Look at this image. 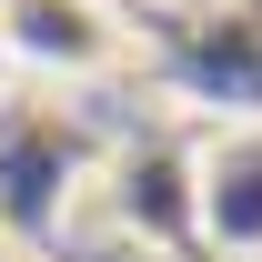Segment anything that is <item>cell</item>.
<instances>
[{"label":"cell","instance_id":"6da1fadb","mask_svg":"<svg viewBox=\"0 0 262 262\" xmlns=\"http://www.w3.org/2000/svg\"><path fill=\"white\" fill-rule=\"evenodd\" d=\"M182 212L202 252L262 262V111H232L182 151Z\"/></svg>","mask_w":262,"mask_h":262},{"label":"cell","instance_id":"7a4b0ae2","mask_svg":"<svg viewBox=\"0 0 262 262\" xmlns=\"http://www.w3.org/2000/svg\"><path fill=\"white\" fill-rule=\"evenodd\" d=\"M0 20H10V61L40 71V81H61V91L111 81L131 61V20L111 0H0Z\"/></svg>","mask_w":262,"mask_h":262},{"label":"cell","instance_id":"3957f363","mask_svg":"<svg viewBox=\"0 0 262 262\" xmlns=\"http://www.w3.org/2000/svg\"><path fill=\"white\" fill-rule=\"evenodd\" d=\"M10 71H20V61H10V20H0V91H10Z\"/></svg>","mask_w":262,"mask_h":262}]
</instances>
